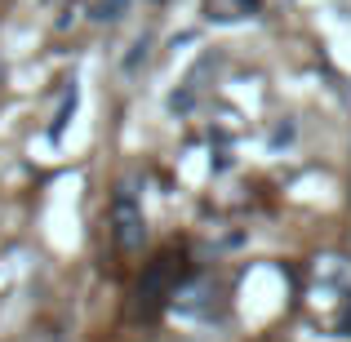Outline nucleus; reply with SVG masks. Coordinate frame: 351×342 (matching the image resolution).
Returning <instances> with one entry per match:
<instances>
[{"label": "nucleus", "instance_id": "obj_1", "mask_svg": "<svg viewBox=\"0 0 351 342\" xmlns=\"http://www.w3.org/2000/svg\"><path fill=\"white\" fill-rule=\"evenodd\" d=\"M112 236L125 254H138L147 245V218H143V205L134 196V182H120L116 196H112Z\"/></svg>", "mask_w": 351, "mask_h": 342}, {"label": "nucleus", "instance_id": "obj_2", "mask_svg": "<svg viewBox=\"0 0 351 342\" xmlns=\"http://www.w3.org/2000/svg\"><path fill=\"white\" fill-rule=\"evenodd\" d=\"M120 5H125V0H103V5H98V18H120Z\"/></svg>", "mask_w": 351, "mask_h": 342}]
</instances>
